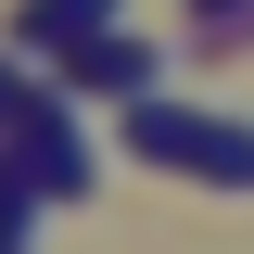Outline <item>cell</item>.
Masks as SVG:
<instances>
[{"mask_svg": "<svg viewBox=\"0 0 254 254\" xmlns=\"http://www.w3.org/2000/svg\"><path fill=\"white\" fill-rule=\"evenodd\" d=\"M127 153L190 165V178H216V190H254V127L203 115V102H127Z\"/></svg>", "mask_w": 254, "mask_h": 254, "instance_id": "obj_2", "label": "cell"}, {"mask_svg": "<svg viewBox=\"0 0 254 254\" xmlns=\"http://www.w3.org/2000/svg\"><path fill=\"white\" fill-rule=\"evenodd\" d=\"M203 13H254V0H203Z\"/></svg>", "mask_w": 254, "mask_h": 254, "instance_id": "obj_6", "label": "cell"}, {"mask_svg": "<svg viewBox=\"0 0 254 254\" xmlns=\"http://www.w3.org/2000/svg\"><path fill=\"white\" fill-rule=\"evenodd\" d=\"M0 254H26V242H0Z\"/></svg>", "mask_w": 254, "mask_h": 254, "instance_id": "obj_7", "label": "cell"}, {"mask_svg": "<svg viewBox=\"0 0 254 254\" xmlns=\"http://www.w3.org/2000/svg\"><path fill=\"white\" fill-rule=\"evenodd\" d=\"M13 115H26V76H13V64H0V127H13Z\"/></svg>", "mask_w": 254, "mask_h": 254, "instance_id": "obj_5", "label": "cell"}, {"mask_svg": "<svg viewBox=\"0 0 254 254\" xmlns=\"http://www.w3.org/2000/svg\"><path fill=\"white\" fill-rule=\"evenodd\" d=\"M0 165L38 190V203H89L102 190V140H89V102L76 89H26V115L0 127Z\"/></svg>", "mask_w": 254, "mask_h": 254, "instance_id": "obj_1", "label": "cell"}, {"mask_svg": "<svg viewBox=\"0 0 254 254\" xmlns=\"http://www.w3.org/2000/svg\"><path fill=\"white\" fill-rule=\"evenodd\" d=\"M127 0H26V51H76V38H102Z\"/></svg>", "mask_w": 254, "mask_h": 254, "instance_id": "obj_4", "label": "cell"}, {"mask_svg": "<svg viewBox=\"0 0 254 254\" xmlns=\"http://www.w3.org/2000/svg\"><path fill=\"white\" fill-rule=\"evenodd\" d=\"M153 76H165L153 38H115V26H102V38H76V51H64L51 89H76V102H153Z\"/></svg>", "mask_w": 254, "mask_h": 254, "instance_id": "obj_3", "label": "cell"}]
</instances>
